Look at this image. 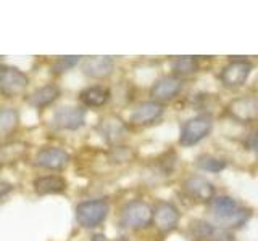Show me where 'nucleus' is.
Segmentation results:
<instances>
[{
    "instance_id": "nucleus-1",
    "label": "nucleus",
    "mask_w": 258,
    "mask_h": 241,
    "mask_svg": "<svg viewBox=\"0 0 258 241\" xmlns=\"http://www.w3.org/2000/svg\"><path fill=\"white\" fill-rule=\"evenodd\" d=\"M210 212L223 227L239 228L250 219V211L242 207L236 199L231 196H215L210 203Z\"/></svg>"
},
{
    "instance_id": "nucleus-2",
    "label": "nucleus",
    "mask_w": 258,
    "mask_h": 241,
    "mask_svg": "<svg viewBox=\"0 0 258 241\" xmlns=\"http://www.w3.org/2000/svg\"><path fill=\"white\" fill-rule=\"evenodd\" d=\"M153 223V207L141 199H133L121 207L119 225L129 230H144Z\"/></svg>"
},
{
    "instance_id": "nucleus-3",
    "label": "nucleus",
    "mask_w": 258,
    "mask_h": 241,
    "mask_svg": "<svg viewBox=\"0 0 258 241\" xmlns=\"http://www.w3.org/2000/svg\"><path fill=\"white\" fill-rule=\"evenodd\" d=\"M110 212V204L107 199L95 198L81 201L76 206V222L83 228L94 230L107 220Z\"/></svg>"
},
{
    "instance_id": "nucleus-4",
    "label": "nucleus",
    "mask_w": 258,
    "mask_h": 241,
    "mask_svg": "<svg viewBox=\"0 0 258 241\" xmlns=\"http://www.w3.org/2000/svg\"><path fill=\"white\" fill-rule=\"evenodd\" d=\"M213 131V117L210 114H197L184 123L179 135L181 147H194L205 140Z\"/></svg>"
},
{
    "instance_id": "nucleus-5",
    "label": "nucleus",
    "mask_w": 258,
    "mask_h": 241,
    "mask_svg": "<svg viewBox=\"0 0 258 241\" xmlns=\"http://www.w3.org/2000/svg\"><path fill=\"white\" fill-rule=\"evenodd\" d=\"M29 85V77L24 71L4 64L0 66V93L7 98L21 95Z\"/></svg>"
},
{
    "instance_id": "nucleus-6",
    "label": "nucleus",
    "mask_w": 258,
    "mask_h": 241,
    "mask_svg": "<svg viewBox=\"0 0 258 241\" xmlns=\"http://www.w3.org/2000/svg\"><path fill=\"white\" fill-rule=\"evenodd\" d=\"M228 116L240 124H250L258 120V98L253 95H244L232 98L226 106Z\"/></svg>"
},
{
    "instance_id": "nucleus-7",
    "label": "nucleus",
    "mask_w": 258,
    "mask_h": 241,
    "mask_svg": "<svg viewBox=\"0 0 258 241\" xmlns=\"http://www.w3.org/2000/svg\"><path fill=\"white\" fill-rule=\"evenodd\" d=\"M253 69V64L247 60H232L229 61L220 72V80L224 87L237 88L245 85L250 77V72Z\"/></svg>"
},
{
    "instance_id": "nucleus-8",
    "label": "nucleus",
    "mask_w": 258,
    "mask_h": 241,
    "mask_svg": "<svg viewBox=\"0 0 258 241\" xmlns=\"http://www.w3.org/2000/svg\"><path fill=\"white\" fill-rule=\"evenodd\" d=\"M71 156L68 151L58 147H45L40 148L34 156V164L40 169H47V171L60 172L70 164Z\"/></svg>"
},
{
    "instance_id": "nucleus-9",
    "label": "nucleus",
    "mask_w": 258,
    "mask_h": 241,
    "mask_svg": "<svg viewBox=\"0 0 258 241\" xmlns=\"http://www.w3.org/2000/svg\"><path fill=\"white\" fill-rule=\"evenodd\" d=\"M181 220V212L173 203L169 201H160L153 207V223L161 233L173 231Z\"/></svg>"
},
{
    "instance_id": "nucleus-10",
    "label": "nucleus",
    "mask_w": 258,
    "mask_h": 241,
    "mask_svg": "<svg viewBox=\"0 0 258 241\" xmlns=\"http://www.w3.org/2000/svg\"><path fill=\"white\" fill-rule=\"evenodd\" d=\"M181 90H182V79H179L174 74H169V76L160 77L153 82L150 88V96L153 101L166 103L176 98V96L181 93Z\"/></svg>"
},
{
    "instance_id": "nucleus-11",
    "label": "nucleus",
    "mask_w": 258,
    "mask_h": 241,
    "mask_svg": "<svg viewBox=\"0 0 258 241\" xmlns=\"http://www.w3.org/2000/svg\"><path fill=\"white\" fill-rule=\"evenodd\" d=\"M182 188L185 195L190 196L194 201H199V203H212L213 198L216 196L215 185L200 175H194L185 179L182 183Z\"/></svg>"
},
{
    "instance_id": "nucleus-12",
    "label": "nucleus",
    "mask_w": 258,
    "mask_h": 241,
    "mask_svg": "<svg viewBox=\"0 0 258 241\" xmlns=\"http://www.w3.org/2000/svg\"><path fill=\"white\" fill-rule=\"evenodd\" d=\"M86 123L83 106H60L53 112V124L61 131H78Z\"/></svg>"
},
{
    "instance_id": "nucleus-13",
    "label": "nucleus",
    "mask_w": 258,
    "mask_h": 241,
    "mask_svg": "<svg viewBox=\"0 0 258 241\" xmlns=\"http://www.w3.org/2000/svg\"><path fill=\"white\" fill-rule=\"evenodd\" d=\"M165 112L163 103L147 100V101H141L137 106L131 111V116H129V123L133 126H149L153 124L155 120H158Z\"/></svg>"
},
{
    "instance_id": "nucleus-14",
    "label": "nucleus",
    "mask_w": 258,
    "mask_h": 241,
    "mask_svg": "<svg viewBox=\"0 0 258 241\" xmlns=\"http://www.w3.org/2000/svg\"><path fill=\"white\" fill-rule=\"evenodd\" d=\"M115 69V61L111 56H86L81 63L83 74L91 79H107Z\"/></svg>"
},
{
    "instance_id": "nucleus-15",
    "label": "nucleus",
    "mask_w": 258,
    "mask_h": 241,
    "mask_svg": "<svg viewBox=\"0 0 258 241\" xmlns=\"http://www.w3.org/2000/svg\"><path fill=\"white\" fill-rule=\"evenodd\" d=\"M97 131L103 137L105 142H108L110 145H116L123 140V137L126 134V124L123 123L121 117L115 114H108L103 119H100L99 126H97Z\"/></svg>"
},
{
    "instance_id": "nucleus-16",
    "label": "nucleus",
    "mask_w": 258,
    "mask_h": 241,
    "mask_svg": "<svg viewBox=\"0 0 258 241\" xmlns=\"http://www.w3.org/2000/svg\"><path fill=\"white\" fill-rule=\"evenodd\" d=\"M32 188H34L36 195L45 196V195H61L67 191L68 183L58 174H48V175H40L32 182Z\"/></svg>"
},
{
    "instance_id": "nucleus-17",
    "label": "nucleus",
    "mask_w": 258,
    "mask_h": 241,
    "mask_svg": "<svg viewBox=\"0 0 258 241\" xmlns=\"http://www.w3.org/2000/svg\"><path fill=\"white\" fill-rule=\"evenodd\" d=\"M60 93V87L56 84H45L42 87H37L36 90H32L28 95L26 101L32 108H47L55 100H58Z\"/></svg>"
},
{
    "instance_id": "nucleus-18",
    "label": "nucleus",
    "mask_w": 258,
    "mask_h": 241,
    "mask_svg": "<svg viewBox=\"0 0 258 241\" xmlns=\"http://www.w3.org/2000/svg\"><path fill=\"white\" fill-rule=\"evenodd\" d=\"M110 96H111V92L108 87L91 85V87H86L84 90H81L79 101L83 103L86 108H102L108 103Z\"/></svg>"
},
{
    "instance_id": "nucleus-19",
    "label": "nucleus",
    "mask_w": 258,
    "mask_h": 241,
    "mask_svg": "<svg viewBox=\"0 0 258 241\" xmlns=\"http://www.w3.org/2000/svg\"><path fill=\"white\" fill-rule=\"evenodd\" d=\"M29 148L26 142H10L0 147V164L4 163H15L21 159Z\"/></svg>"
},
{
    "instance_id": "nucleus-20",
    "label": "nucleus",
    "mask_w": 258,
    "mask_h": 241,
    "mask_svg": "<svg viewBox=\"0 0 258 241\" xmlns=\"http://www.w3.org/2000/svg\"><path fill=\"white\" fill-rule=\"evenodd\" d=\"M199 68H200V63L197 56H177L171 64L174 76H177L179 79L196 74Z\"/></svg>"
},
{
    "instance_id": "nucleus-21",
    "label": "nucleus",
    "mask_w": 258,
    "mask_h": 241,
    "mask_svg": "<svg viewBox=\"0 0 258 241\" xmlns=\"http://www.w3.org/2000/svg\"><path fill=\"white\" fill-rule=\"evenodd\" d=\"M20 126V114L15 108H0V137H10Z\"/></svg>"
},
{
    "instance_id": "nucleus-22",
    "label": "nucleus",
    "mask_w": 258,
    "mask_h": 241,
    "mask_svg": "<svg viewBox=\"0 0 258 241\" xmlns=\"http://www.w3.org/2000/svg\"><path fill=\"white\" fill-rule=\"evenodd\" d=\"M196 166H197V169H200V171L218 174V172H223L224 169L228 167V161L221 159V158H216L213 155H207L205 153V155L197 156Z\"/></svg>"
},
{
    "instance_id": "nucleus-23",
    "label": "nucleus",
    "mask_w": 258,
    "mask_h": 241,
    "mask_svg": "<svg viewBox=\"0 0 258 241\" xmlns=\"http://www.w3.org/2000/svg\"><path fill=\"white\" fill-rule=\"evenodd\" d=\"M189 228H190L192 235L196 238H199V239H212L213 235H215V230H216L213 225H210L208 222L200 220V219L192 220L190 225H189Z\"/></svg>"
},
{
    "instance_id": "nucleus-24",
    "label": "nucleus",
    "mask_w": 258,
    "mask_h": 241,
    "mask_svg": "<svg viewBox=\"0 0 258 241\" xmlns=\"http://www.w3.org/2000/svg\"><path fill=\"white\" fill-rule=\"evenodd\" d=\"M79 61H81V56H76V55L75 56H58V58L52 63L50 71L53 76H61L68 69L75 68Z\"/></svg>"
},
{
    "instance_id": "nucleus-25",
    "label": "nucleus",
    "mask_w": 258,
    "mask_h": 241,
    "mask_svg": "<svg viewBox=\"0 0 258 241\" xmlns=\"http://www.w3.org/2000/svg\"><path fill=\"white\" fill-rule=\"evenodd\" d=\"M13 191V185L10 182L0 180V199H4L5 196H8Z\"/></svg>"
},
{
    "instance_id": "nucleus-26",
    "label": "nucleus",
    "mask_w": 258,
    "mask_h": 241,
    "mask_svg": "<svg viewBox=\"0 0 258 241\" xmlns=\"http://www.w3.org/2000/svg\"><path fill=\"white\" fill-rule=\"evenodd\" d=\"M92 241H108V239H107V236H105V235L99 233V235H94L92 236Z\"/></svg>"
},
{
    "instance_id": "nucleus-27",
    "label": "nucleus",
    "mask_w": 258,
    "mask_h": 241,
    "mask_svg": "<svg viewBox=\"0 0 258 241\" xmlns=\"http://www.w3.org/2000/svg\"><path fill=\"white\" fill-rule=\"evenodd\" d=\"M253 148H258V132H256V135L253 137Z\"/></svg>"
},
{
    "instance_id": "nucleus-28",
    "label": "nucleus",
    "mask_w": 258,
    "mask_h": 241,
    "mask_svg": "<svg viewBox=\"0 0 258 241\" xmlns=\"http://www.w3.org/2000/svg\"><path fill=\"white\" fill-rule=\"evenodd\" d=\"M0 169H2V164H0Z\"/></svg>"
},
{
    "instance_id": "nucleus-29",
    "label": "nucleus",
    "mask_w": 258,
    "mask_h": 241,
    "mask_svg": "<svg viewBox=\"0 0 258 241\" xmlns=\"http://www.w3.org/2000/svg\"><path fill=\"white\" fill-rule=\"evenodd\" d=\"M0 147H2V145H0Z\"/></svg>"
}]
</instances>
